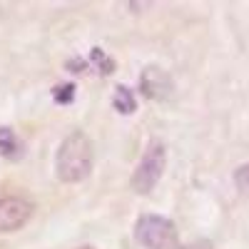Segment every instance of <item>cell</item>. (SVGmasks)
<instances>
[{
    "label": "cell",
    "mask_w": 249,
    "mask_h": 249,
    "mask_svg": "<svg viewBox=\"0 0 249 249\" xmlns=\"http://www.w3.org/2000/svg\"><path fill=\"white\" fill-rule=\"evenodd\" d=\"M92 170V140L75 130L60 142L57 155H55V172L65 184L82 182Z\"/></svg>",
    "instance_id": "1"
},
{
    "label": "cell",
    "mask_w": 249,
    "mask_h": 249,
    "mask_svg": "<svg viewBox=\"0 0 249 249\" xmlns=\"http://www.w3.org/2000/svg\"><path fill=\"white\" fill-rule=\"evenodd\" d=\"M164 164H167V152H164L162 142H152L147 150H144L140 164L135 167L132 177H130V187L137 195H147L152 187L162 179Z\"/></svg>",
    "instance_id": "2"
},
{
    "label": "cell",
    "mask_w": 249,
    "mask_h": 249,
    "mask_svg": "<svg viewBox=\"0 0 249 249\" xmlns=\"http://www.w3.org/2000/svg\"><path fill=\"white\" fill-rule=\"evenodd\" d=\"M135 239L144 247V249H175L177 242V232L175 224L167 217L160 214H144L135 222Z\"/></svg>",
    "instance_id": "3"
},
{
    "label": "cell",
    "mask_w": 249,
    "mask_h": 249,
    "mask_svg": "<svg viewBox=\"0 0 249 249\" xmlns=\"http://www.w3.org/2000/svg\"><path fill=\"white\" fill-rule=\"evenodd\" d=\"M33 214V204L23 197H0V232L20 230Z\"/></svg>",
    "instance_id": "4"
},
{
    "label": "cell",
    "mask_w": 249,
    "mask_h": 249,
    "mask_svg": "<svg viewBox=\"0 0 249 249\" xmlns=\"http://www.w3.org/2000/svg\"><path fill=\"white\" fill-rule=\"evenodd\" d=\"M140 90L147 95V97L162 100V97L170 95L172 80H170L167 72L160 70V68H144V70H142V77H140Z\"/></svg>",
    "instance_id": "5"
},
{
    "label": "cell",
    "mask_w": 249,
    "mask_h": 249,
    "mask_svg": "<svg viewBox=\"0 0 249 249\" xmlns=\"http://www.w3.org/2000/svg\"><path fill=\"white\" fill-rule=\"evenodd\" d=\"M112 105L120 115H132L135 112V95L130 92V88H124V85H117L115 88V95H112Z\"/></svg>",
    "instance_id": "6"
},
{
    "label": "cell",
    "mask_w": 249,
    "mask_h": 249,
    "mask_svg": "<svg viewBox=\"0 0 249 249\" xmlns=\"http://www.w3.org/2000/svg\"><path fill=\"white\" fill-rule=\"evenodd\" d=\"M0 155H5V157L20 155V140L15 137L10 127H0Z\"/></svg>",
    "instance_id": "7"
},
{
    "label": "cell",
    "mask_w": 249,
    "mask_h": 249,
    "mask_svg": "<svg viewBox=\"0 0 249 249\" xmlns=\"http://www.w3.org/2000/svg\"><path fill=\"white\" fill-rule=\"evenodd\" d=\"M53 97H55V102H60V105H68V102L75 97V85H60L57 90H53Z\"/></svg>",
    "instance_id": "8"
},
{
    "label": "cell",
    "mask_w": 249,
    "mask_h": 249,
    "mask_svg": "<svg viewBox=\"0 0 249 249\" xmlns=\"http://www.w3.org/2000/svg\"><path fill=\"white\" fill-rule=\"evenodd\" d=\"M234 182H237V187L242 192H249V162L242 164V167L234 172Z\"/></svg>",
    "instance_id": "9"
},
{
    "label": "cell",
    "mask_w": 249,
    "mask_h": 249,
    "mask_svg": "<svg viewBox=\"0 0 249 249\" xmlns=\"http://www.w3.org/2000/svg\"><path fill=\"white\" fill-rule=\"evenodd\" d=\"M175 249H212V244L207 239H199V242H192V244H182V247H175Z\"/></svg>",
    "instance_id": "10"
}]
</instances>
